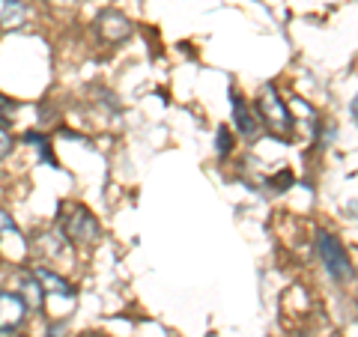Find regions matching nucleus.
I'll return each instance as SVG.
<instances>
[{"label": "nucleus", "instance_id": "obj_1", "mask_svg": "<svg viewBox=\"0 0 358 337\" xmlns=\"http://www.w3.org/2000/svg\"><path fill=\"white\" fill-rule=\"evenodd\" d=\"M317 251H320L322 266L329 268V275H331L334 280H350V278H352L350 257H346L343 245L334 239L331 233H320V236H317Z\"/></svg>", "mask_w": 358, "mask_h": 337}, {"label": "nucleus", "instance_id": "obj_2", "mask_svg": "<svg viewBox=\"0 0 358 337\" xmlns=\"http://www.w3.org/2000/svg\"><path fill=\"white\" fill-rule=\"evenodd\" d=\"M257 110H260V117L268 129H272L275 134H287L293 131V117H289V108L278 99L275 89H263L260 99H257Z\"/></svg>", "mask_w": 358, "mask_h": 337}, {"label": "nucleus", "instance_id": "obj_3", "mask_svg": "<svg viewBox=\"0 0 358 337\" xmlns=\"http://www.w3.org/2000/svg\"><path fill=\"white\" fill-rule=\"evenodd\" d=\"M63 233L69 236L75 245H84V242H93L96 239V218L90 215L84 206H69L66 209V218H63Z\"/></svg>", "mask_w": 358, "mask_h": 337}, {"label": "nucleus", "instance_id": "obj_4", "mask_svg": "<svg viewBox=\"0 0 358 337\" xmlns=\"http://www.w3.org/2000/svg\"><path fill=\"white\" fill-rule=\"evenodd\" d=\"M96 27H99V36L108 39V42H126L131 36V21L122 13H114V9H108V13L99 15Z\"/></svg>", "mask_w": 358, "mask_h": 337}, {"label": "nucleus", "instance_id": "obj_5", "mask_svg": "<svg viewBox=\"0 0 358 337\" xmlns=\"http://www.w3.org/2000/svg\"><path fill=\"white\" fill-rule=\"evenodd\" d=\"M27 317V305L18 293H0V331H15Z\"/></svg>", "mask_w": 358, "mask_h": 337}, {"label": "nucleus", "instance_id": "obj_6", "mask_svg": "<svg viewBox=\"0 0 358 337\" xmlns=\"http://www.w3.org/2000/svg\"><path fill=\"white\" fill-rule=\"evenodd\" d=\"M27 21V6L21 0H0V30H15Z\"/></svg>", "mask_w": 358, "mask_h": 337}, {"label": "nucleus", "instance_id": "obj_7", "mask_svg": "<svg viewBox=\"0 0 358 337\" xmlns=\"http://www.w3.org/2000/svg\"><path fill=\"white\" fill-rule=\"evenodd\" d=\"M21 301H24L27 308H42L45 305V289H42V284H39V278L36 275H27L24 280H21Z\"/></svg>", "mask_w": 358, "mask_h": 337}, {"label": "nucleus", "instance_id": "obj_8", "mask_svg": "<svg viewBox=\"0 0 358 337\" xmlns=\"http://www.w3.org/2000/svg\"><path fill=\"white\" fill-rule=\"evenodd\" d=\"M233 120H236L239 131H242V134H248V138H254L257 129H260V126H257V120H254V114L248 110V105H245L239 96L233 99Z\"/></svg>", "mask_w": 358, "mask_h": 337}, {"label": "nucleus", "instance_id": "obj_9", "mask_svg": "<svg viewBox=\"0 0 358 337\" xmlns=\"http://www.w3.org/2000/svg\"><path fill=\"white\" fill-rule=\"evenodd\" d=\"M36 278H39V284H42V289L45 293H51V296H63V299H69L72 301V287L66 284V280H60L57 275H51V272H45V268H39L36 272Z\"/></svg>", "mask_w": 358, "mask_h": 337}, {"label": "nucleus", "instance_id": "obj_10", "mask_svg": "<svg viewBox=\"0 0 358 337\" xmlns=\"http://www.w3.org/2000/svg\"><path fill=\"white\" fill-rule=\"evenodd\" d=\"M9 152H13V134L6 129H0V162H3Z\"/></svg>", "mask_w": 358, "mask_h": 337}, {"label": "nucleus", "instance_id": "obj_11", "mask_svg": "<svg viewBox=\"0 0 358 337\" xmlns=\"http://www.w3.org/2000/svg\"><path fill=\"white\" fill-rule=\"evenodd\" d=\"M218 150H221V152H230V138L224 134V129L218 131Z\"/></svg>", "mask_w": 358, "mask_h": 337}, {"label": "nucleus", "instance_id": "obj_12", "mask_svg": "<svg viewBox=\"0 0 358 337\" xmlns=\"http://www.w3.org/2000/svg\"><path fill=\"white\" fill-rule=\"evenodd\" d=\"M352 117H355V122H358V96L352 99Z\"/></svg>", "mask_w": 358, "mask_h": 337}, {"label": "nucleus", "instance_id": "obj_13", "mask_svg": "<svg viewBox=\"0 0 358 337\" xmlns=\"http://www.w3.org/2000/svg\"><path fill=\"white\" fill-rule=\"evenodd\" d=\"M0 120H3V102H0Z\"/></svg>", "mask_w": 358, "mask_h": 337}, {"label": "nucleus", "instance_id": "obj_14", "mask_svg": "<svg viewBox=\"0 0 358 337\" xmlns=\"http://www.w3.org/2000/svg\"><path fill=\"white\" fill-rule=\"evenodd\" d=\"M48 337H60V334L57 331H48Z\"/></svg>", "mask_w": 358, "mask_h": 337}]
</instances>
